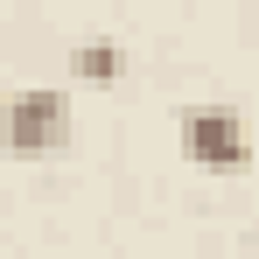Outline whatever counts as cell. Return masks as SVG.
Segmentation results:
<instances>
[{"mask_svg":"<svg viewBox=\"0 0 259 259\" xmlns=\"http://www.w3.org/2000/svg\"><path fill=\"white\" fill-rule=\"evenodd\" d=\"M182 161L203 168V175H238L245 161H252V147H245V119H238L231 105H217V98L189 105V112H182Z\"/></svg>","mask_w":259,"mask_h":259,"instance_id":"6da1fadb","label":"cell"},{"mask_svg":"<svg viewBox=\"0 0 259 259\" xmlns=\"http://www.w3.org/2000/svg\"><path fill=\"white\" fill-rule=\"evenodd\" d=\"M70 147V91H21L7 105V154L14 161H42Z\"/></svg>","mask_w":259,"mask_h":259,"instance_id":"7a4b0ae2","label":"cell"},{"mask_svg":"<svg viewBox=\"0 0 259 259\" xmlns=\"http://www.w3.org/2000/svg\"><path fill=\"white\" fill-rule=\"evenodd\" d=\"M70 77H77V84H119V77H126V49L105 42V35H91V42L70 49Z\"/></svg>","mask_w":259,"mask_h":259,"instance_id":"3957f363","label":"cell"}]
</instances>
